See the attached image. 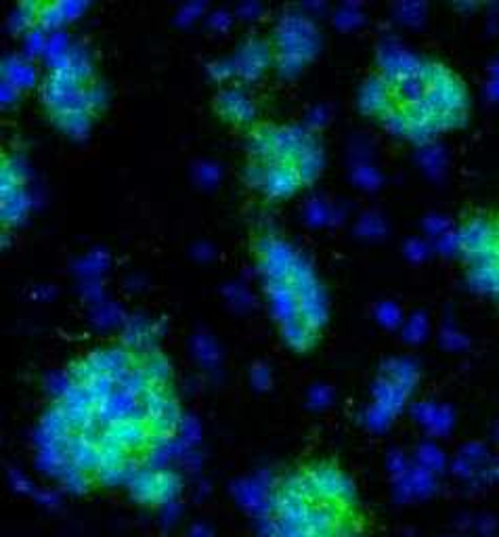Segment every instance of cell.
<instances>
[{"mask_svg":"<svg viewBox=\"0 0 499 537\" xmlns=\"http://www.w3.org/2000/svg\"><path fill=\"white\" fill-rule=\"evenodd\" d=\"M455 233H458L460 252H464V256H470L474 252H479V250L499 242L497 227L485 217L470 219L468 223H464V227L460 231H455Z\"/></svg>","mask_w":499,"mask_h":537,"instance_id":"9","label":"cell"},{"mask_svg":"<svg viewBox=\"0 0 499 537\" xmlns=\"http://www.w3.org/2000/svg\"><path fill=\"white\" fill-rule=\"evenodd\" d=\"M487 93H489V97L499 99V63L493 68V78H491V82H489Z\"/></svg>","mask_w":499,"mask_h":537,"instance_id":"13","label":"cell"},{"mask_svg":"<svg viewBox=\"0 0 499 537\" xmlns=\"http://www.w3.org/2000/svg\"><path fill=\"white\" fill-rule=\"evenodd\" d=\"M468 282L476 292L499 296V263L468 265Z\"/></svg>","mask_w":499,"mask_h":537,"instance_id":"11","label":"cell"},{"mask_svg":"<svg viewBox=\"0 0 499 537\" xmlns=\"http://www.w3.org/2000/svg\"><path fill=\"white\" fill-rule=\"evenodd\" d=\"M258 256L263 259L260 263L267 277V292L284 336L296 349L313 347L325 317L313 273L284 242L265 240Z\"/></svg>","mask_w":499,"mask_h":537,"instance_id":"2","label":"cell"},{"mask_svg":"<svg viewBox=\"0 0 499 537\" xmlns=\"http://www.w3.org/2000/svg\"><path fill=\"white\" fill-rule=\"evenodd\" d=\"M214 110L221 118L237 126H252L258 122V107L254 99L237 84L223 87L214 97Z\"/></svg>","mask_w":499,"mask_h":537,"instance_id":"7","label":"cell"},{"mask_svg":"<svg viewBox=\"0 0 499 537\" xmlns=\"http://www.w3.org/2000/svg\"><path fill=\"white\" fill-rule=\"evenodd\" d=\"M271 57L273 51L267 42L250 36L242 45V49L237 51V72H240L246 80H252L265 72V68L271 63Z\"/></svg>","mask_w":499,"mask_h":537,"instance_id":"10","label":"cell"},{"mask_svg":"<svg viewBox=\"0 0 499 537\" xmlns=\"http://www.w3.org/2000/svg\"><path fill=\"white\" fill-rule=\"evenodd\" d=\"M40 101L59 128L76 135L89 128L103 107L105 93L89 63L70 59L40 82Z\"/></svg>","mask_w":499,"mask_h":537,"instance_id":"3","label":"cell"},{"mask_svg":"<svg viewBox=\"0 0 499 537\" xmlns=\"http://www.w3.org/2000/svg\"><path fill=\"white\" fill-rule=\"evenodd\" d=\"M323 168L319 137L305 126L258 120L248 128L244 177L269 200L292 198Z\"/></svg>","mask_w":499,"mask_h":537,"instance_id":"1","label":"cell"},{"mask_svg":"<svg viewBox=\"0 0 499 537\" xmlns=\"http://www.w3.org/2000/svg\"><path fill=\"white\" fill-rule=\"evenodd\" d=\"M128 491L143 506H164L175 500L181 491V479L166 468H139L128 479Z\"/></svg>","mask_w":499,"mask_h":537,"instance_id":"5","label":"cell"},{"mask_svg":"<svg viewBox=\"0 0 499 537\" xmlns=\"http://www.w3.org/2000/svg\"><path fill=\"white\" fill-rule=\"evenodd\" d=\"M349 510L330 502H313L305 519L309 537H338L344 521L349 519Z\"/></svg>","mask_w":499,"mask_h":537,"instance_id":"8","label":"cell"},{"mask_svg":"<svg viewBox=\"0 0 499 537\" xmlns=\"http://www.w3.org/2000/svg\"><path fill=\"white\" fill-rule=\"evenodd\" d=\"M0 179H3V187H0V191H3V223L15 225L26 217L28 210L24 164H21L15 156H3Z\"/></svg>","mask_w":499,"mask_h":537,"instance_id":"6","label":"cell"},{"mask_svg":"<svg viewBox=\"0 0 499 537\" xmlns=\"http://www.w3.org/2000/svg\"><path fill=\"white\" fill-rule=\"evenodd\" d=\"M275 537H309L302 523H288V521H275Z\"/></svg>","mask_w":499,"mask_h":537,"instance_id":"12","label":"cell"},{"mask_svg":"<svg viewBox=\"0 0 499 537\" xmlns=\"http://www.w3.org/2000/svg\"><path fill=\"white\" fill-rule=\"evenodd\" d=\"M313 502H330L344 508L355 506V487L334 462H315L302 468Z\"/></svg>","mask_w":499,"mask_h":537,"instance_id":"4","label":"cell"}]
</instances>
